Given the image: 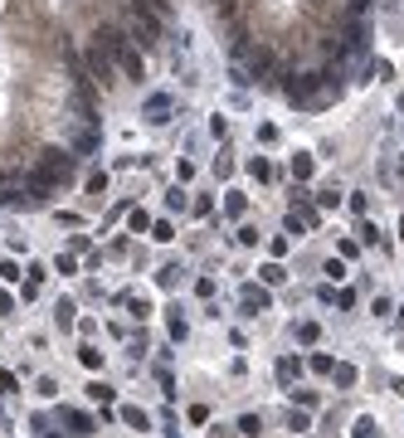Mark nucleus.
<instances>
[{
	"label": "nucleus",
	"mask_w": 404,
	"mask_h": 438,
	"mask_svg": "<svg viewBox=\"0 0 404 438\" xmlns=\"http://www.w3.org/2000/svg\"><path fill=\"white\" fill-rule=\"evenodd\" d=\"M316 83H321V73H288L283 93L293 108H307V103H316Z\"/></svg>",
	"instance_id": "nucleus-1"
},
{
	"label": "nucleus",
	"mask_w": 404,
	"mask_h": 438,
	"mask_svg": "<svg viewBox=\"0 0 404 438\" xmlns=\"http://www.w3.org/2000/svg\"><path fill=\"white\" fill-rule=\"evenodd\" d=\"M268 302H273L268 288H258V283H244V288H239V307H244V317H263Z\"/></svg>",
	"instance_id": "nucleus-2"
},
{
	"label": "nucleus",
	"mask_w": 404,
	"mask_h": 438,
	"mask_svg": "<svg viewBox=\"0 0 404 438\" xmlns=\"http://www.w3.org/2000/svg\"><path fill=\"white\" fill-rule=\"evenodd\" d=\"M132 39L137 44H156L161 39V15H137L132 20Z\"/></svg>",
	"instance_id": "nucleus-3"
},
{
	"label": "nucleus",
	"mask_w": 404,
	"mask_h": 438,
	"mask_svg": "<svg viewBox=\"0 0 404 438\" xmlns=\"http://www.w3.org/2000/svg\"><path fill=\"white\" fill-rule=\"evenodd\" d=\"M83 69H88V78H98V83H112V59L102 54V44H93V49H88Z\"/></svg>",
	"instance_id": "nucleus-4"
},
{
	"label": "nucleus",
	"mask_w": 404,
	"mask_h": 438,
	"mask_svg": "<svg viewBox=\"0 0 404 438\" xmlns=\"http://www.w3.org/2000/svg\"><path fill=\"white\" fill-rule=\"evenodd\" d=\"M171 108H176L171 93H151V98H146V122H151V127H166V122H171Z\"/></svg>",
	"instance_id": "nucleus-5"
},
{
	"label": "nucleus",
	"mask_w": 404,
	"mask_h": 438,
	"mask_svg": "<svg viewBox=\"0 0 404 438\" xmlns=\"http://www.w3.org/2000/svg\"><path fill=\"white\" fill-rule=\"evenodd\" d=\"M302 380V355H283L278 360V385H298Z\"/></svg>",
	"instance_id": "nucleus-6"
},
{
	"label": "nucleus",
	"mask_w": 404,
	"mask_h": 438,
	"mask_svg": "<svg viewBox=\"0 0 404 438\" xmlns=\"http://www.w3.org/2000/svg\"><path fill=\"white\" fill-rule=\"evenodd\" d=\"M356 380H361V370H356L351 360H336V370H331V385H336V390H356Z\"/></svg>",
	"instance_id": "nucleus-7"
},
{
	"label": "nucleus",
	"mask_w": 404,
	"mask_h": 438,
	"mask_svg": "<svg viewBox=\"0 0 404 438\" xmlns=\"http://www.w3.org/2000/svg\"><path fill=\"white\" fill-rule=\"evenodd\" d=\"M258 273H263V288H283V283H288V268H283L278 258H273V263H263Z\"/></svg>",
	"instance_id": "nucleus-8"
},
{
	"label": "nucleus",
	"mask_w": 404,
	"mask_h": 438,
	"mask_svg": "<svg viewBox=\"0 0 404 438\" xmlns=\"http://www.w3.org/2000/svg\"><path fill=\"white\" fill-rule=\"evenodd\" d=\"M127 5H132L137 15H161V20L171 15V0H127Z\"/></svg>",
	"instance_id": "nucleus-9"
},
{
	"label": "nucleus",
	"mask_w": 404,
	"mask_h": 438,
	"mask_svg": "<svg viewBox=\"0 0 404 438\" xmlns=\"http://www.w3.org/2000/svg\"><path fill=\"white\" fill-rule=\"evenodd\" d=\"M288 395H293L298 409H316V404H321V395H316V390H302V385H288Z\"/></svg>",
	"instance_id": "nucleus-10"
},
{
	"label": "nucleus",
	"mask_w": 404,
	"mask_h": 438,
	"mask_svg": "<svg viewBox=\"0 0 404 438\" xmlns=\"http://www.w3.org/2000/svg\"><path fill=\"white\" fill-rule=\"evenodd\" d=\"M307 370H316V375H331V370H336V355H326V351H312V355H307Z\"/></svg>",
	"instance_id": "nucleus-11"
},
{
	"label": "nucleus",
	"mask_w": 404,
	"mask_h": 438,
	"mask_svg": "<svg viewBox=\"0 0 404 438\" xmlns=\"http://www.w3.org/2000/svg\"><path fill=\"white\" fill-rule=\"evenodd\" d=\"M122 424H127V429H137V434H146V429H151V419H146L141 409H132V404L122 409Z\"/></svg>",
	"instance_id": "nucleus-12"
},
{
	"label": "nucleus",
	"mask_w": 404,
	"mask_h": 438,
	"mask_svg": "<svg viewBox=\"0 0 404 438\" xmlns=\"http://www.w3.org/2000/svg\"><path fill=\"white\" fill-rule=\"evenodd\" d=\"M298 341H302V346H316V341H321V322H298Z\"/></svg>",
	"instance_id": "nucleus-13"
},
{
	"label": "nucleus",
	"mask_w": 404,
	"mask_h": 438,
	"mask_svg": "<svg viewBox=\"0 0 404 438\" xmlns=\"http://www.w3.org/2000/svg\"><path fill=\"white\" fill-rule=\"evenodd\" d=\"M351 438H380V424H375L370 414H361V419H356V429H351Z\"/></svg>",
	"instance_id": "nucleus-14"
},
{
	"label": "nucleus",
	"mask_w": 404,
	"mask_h": 438,
	"mask_svg": "<svg viewBox=\"0 0 404 438\" xmlns=\"http://www.w3.org/2000/svg\"><path fill=\"white\" fill-rule=\"evenodd\" d=\"M239 434L244 438H263V419H258V414H244V419H239Z\"/></svg>",
	"instance_id": "nucleus-15"
},
{
	"label": "nucleus",
	"mask_w": 404,
	"mask_h": 438,
	"mask_svg": "<svg viewBox=\"0 0 404 438\" xmlns=\"http://www.w3.org/2000/svg\"><path fill=\"white\" fill-rule=\"evenodd\" d=\"M288 429H293V434H307V429H312V409H293V414H288Z\"/></svg>",
	"instance_id": "nucleus-16"
},
{
	"label": "nucleus",
	"mask_w": 404,
	"mask_h": 438,
	"mask_svg": "<svg viewBox=\"0 0 404 438\" xmlns=\"http://www.w3.org/2000/svg\"><path fill=\"white\" fill-rule=\"evenodd\" d=\"M312 171H316V161H312L307 151H298V156H293V176H298V181H307Z\"/></svg>",
	"instance_id": "nucleus-17"
},
{
	"label": "nucleus",
	"mask_w": 404,
	"mask_h": 438,
	"mask_svg": "<svg viewBox=\"0 0 404 438\" xmlns=\"http://www.w3.org/2000/svg\"><path fill=\"white\" fill-rule=\"evenodd\" d=\"M370 317H380V322H385V317H395V302H390V297L380 292V297L370 302Z\"/></svg>",
	"instance_id": "nucleus-18"
},
{
	"label": "nucleus",
	"mask_w": 404,
	"mask_h": 438,
	"mask_svg": "<svg viewBox=\"0 0 404 438\" xmlns=\"http://www.w3.org/2000/svg\"><path fill=\"white\" fill-rule=\"evenodd\" d=\"M249 176H253V181H268V176H273V166H268L263 156H253V161H249Z\"/></svg>",
	"instance_id": "nucleus-19"
},
{
	"label": "nucleus",
	"mask_w": 404,
	"mask_h": 438,
	"mask_svg": "<svg viewBox=\"0 0 404 438\" xmlns=\"http://www.w3.org/2000/svg\"><path fill=\"white\" fill-rule=\"evenodd\" d=\"M151 239H156V243H171V239H176V229H171V219H161V224H151Z\"/></svg>",
	"instance_id": "nucleus-20"
},
{
	"label": "nucleus",
	"mask_w": 404,
	"mask_h": 438,
	"mask_svg": "<svg viewBox=\"0 0 404 438\" xmlns=\"http://www.w3.org/2000/svg\"><path fill=\"white\" fill-rule=\"evenodd\" d=\"M54 273H64V278L78 273V258H74V253H59V258H54Z\"/></svg>",
	"instance_id": "nucleus-21"
},
{
	"label": "nucleus",
	"mask_w": 404,
	"mask_h": 438,
	"mask_svg": "<svg viewBox=\"0 0 404 438\" xmlns=\"http://www.w3.org/2000/svg\"><path fill=\"white\" fill-rule=\"evenodd\" d=\"M365 243H380V229H375L370 219H361V248H365Z\"/></svg>",
	"instance_id": "nucleus-22"
},
{
	"label": "nucleus",
	"mask_w": 404,
	"mask_h": 438,
	"mask_svg": "<svg viewBox=\"0 0 404 438\" xmlns=\"http://www.w3.org/2000/svg\"><path fill=\"white\" fill-rule=\"evenodd\" d=\"M356 253H361V239H341L336 243V258H356Z\"/></svg>",
	"instance_id": "nucleus-23"
},
{
	"label": "nucleus",
	"mask_w": 404,
	"mask_h": 438,
	"mask_svg": "<svg viewBox=\"0 0 404 438\" xmlns=\"http://www.w3.org/2000/svg\"><path fill=\"white\" fill-rule=\"evenodd\" d=\"M74 312H78V307H74V302H69V297H64V302H59V327H74V322H78V317H74Z\"/></svg>",
	"instance_id": "nucleus-24"
},
{
	"label": "nucleus",
	"mask_w": 404,
	"mask_h": 438,
	"mask_svg": "<svg viewBox=\"0 0 404 438\" xmlns=\"http://www.w3.org/2000/svg\"><path fill=\"white\" fill-rule=\"evenodd\" d=\"M127 219H132V229H137V234H146V229H151V219H146V210H127Z\"/></svg>",
	"instance_id": "nucleus-25"
},
{
	"label": "nucleus",
	"mask_w": 404,
	"mask_h": 438,
	"mask_svg": "<svg viewBox=\"0 0 404 438\" xmlns=\"http://www.w3.org/2000/svg\"><path fill=\"white\" fill-rule=\"evenodd\" d=\"M88 370H102V351H93V346H83V355H78Z\"/></svg>",
	"instance_id": "nucleus-26"
},
{
	"label": "nucleus",
	"mask_w": 404,
	"mask_h": 438,
	"mask_svg": "<svg viewBox=\"0 0 404 438\" xmlns=\"http://www.w3.org/2000/svg\"><path fill=\"white\" fill-rule=\"evenodd\" d=\"M326 278L341 283V278H346V258H331V263H326Z\"/></svg>",
	"instance_id": "nucleus-27"
},
{
	"label": "nucleus",
	"mask_w": 404,
	"mask_h": 438,
	"mask_svg": "<svg viewBox=\"0 0 404 438\" xmlns=\"http://www.w3.org/2000/svg\"><path fill=\"white\" fill-rule=\"evenodd\" d=\"M69 424H74V429H78V434H93V419H88V414H78V409H74V414H69Z\"/></svg>",
	"instance_id": "nucleus-28"
},
{
	"label": "nucleus",
	"mask_w": 404,
	"mask_h": 438,
	"mask_svg": "<svg viewBox=\"0 0 404 438\" xmlns=\"http://www.w3.org/2000/svg\"><path fill=\"white\" fill-rule=\"evenodd\" d=\"M224 215H229V219L244 215V195H229V200H224Z\"/></svg>",
	"instance_id": "nucleus-29"
},
{
	"label": "nucleus",
	"mask_w": 404,
	"mask_h": 438,
	"mask_svg": "<svg viewBox=\"0 0 404 438\" xmlns=\"http://www.w3.org/2000/svg\"><path fill=\"white\" fill-rule=\"evenodd\" d=\"M44 278H49V268H44V263H29V288H39Z\"/></svg>",
	"instance_id": "nucleus-30"
},
{
	"label": "nucleus",
	"mask_w": 404,
	"mask_h": 438,
	"mask_svg": "<svg viewBox=\"0 0 404 438\" xmlns=\"http://www.w3.org/2000/svg\"><path fill=\"white\" fill-rule=\"evenodd\" d=\"M336 307H341V312H351V307H356V292H351V288H341V292H336Z\"/></svg>",
	"instance_id": "nucleus-31"
},
{
	"label": "nucleus",
	"mask_w": 404,
	"mask_h": 438,
	"mask_svg": "<svg viewBox=\"0 0 404 438\" xmlns=\"http://www.w3.org/2000/svg\"><path fill=\"white\" fill-rule=\"evenodd\" d=\"M127 307H132V317H137V322H146V312H151V302H141V297H132Z\"/></svg>",
	"instance_id": "nucleus-32"
},
{
	"label": "nucleus",
	"mask_w": 404,
	"mask_h": 438,
	"mask_svg": "<svg viewBox=\"0 0 404 438\" xmlns=\"http://www.w3.org/2000/svg\"><path fill=\"white\" fill-rule=\"evenodd\" d=\"M88 395H93V400H102V404H107V400H112V390H107V385H102V380H93V385H88Z\"/></svg>",
	"instance_id": "nucleus-33"
},
{
	"label": "nucleus",
	"mask_w": 404,
	"mask_h": 438,
	"mask_svg": "<svg viewBox=\"0 0 404 438\" xmlns=\"http://www.w3.org/2000/svg\"><path fill=\"white\" fill-rule=\"evenodd\" d=\"M34 395H44V400H54V395H59V385H54V380H39V385H34Z\"/></svg>",
	"instance_id": "nucleus-34"
},
{
	"label": "nucleus",
	"mask_w": 404,
	"mask_h": 438,
	"mask_svg": "<svg viewBox=\"0 0 404 438\" xmlns=\"http://www.w3.org/2000/svg\"><path fill=\"white\" fill-rule=\"evenodd\" d=\"M0 395H15V375L10 370H0Z\"/></svg>",
	"instance_id": "nucleus-35"
},
{
	"label": "nucleus",
	"mask_w": 404,
	"mask_h": 438,
	"mask_svg": "<svg viewBox=\"0 0 404 438\" xmlns=\"http://www.w3.org/2000/svg\"><path fill=\"white\" fill-rule=\"evenodd\" d=\"M209 5H214L219 15H234V10H239V0H209Z\"/></svg>",
	"instance_id": "nucleus-36"
},
{
	"label": "nucleus",
	"mask_w": 404,
	"mask_h": 438,
	"mask_svg": "<svg viewBox=\"0 0 404 438\" xmlns=\"http://www.w3.org/2000/svg\"><path fill=\"white\" fill-rule=\"evenodd\" d=\"M10 307H15V297H10V292H0V317H10Z\"/></svg>",
	"instance_id": "nucleus-37"
},
{
	"label": "nucleus",
	"mask_w": 404,
	"mask_h": 438,
	"mask_svg": "<svg viewBox=\"0 0 404 438\" xmlns=\"http://www.w3.org/2000/svg\"><path fill=\"white\" fill-rule=\"evenodd\" d=\"M209 438H234V434H229L224 424H214V429H209Z\"/></svg>",
	"instance_id": "nucleus-38"
},
{
	"label": "nucleus",
	"mask_w": 404,
	"mask_h": 438,
	"mask_svg": "<svg viewBox=\"0 0 404 438\" xmlns=\"http://www.w3.org/2000/svg\"><path fill=\"white\" fill-rule=\"evenodd\" d=\"M395 317H400V322H404V307H395Z\"/></svg>",
	"instance_id": "nucleus-39"
},
{
	"label": "nucleus",
	"mask_w": 404,
	"mask_h": 438,
	"mask_svg": "<svg viewBox=\"0 0 404 438\" xmlns=\"http://www.w3.org/2000/svg\"><path fill=\"white\" fill-rule=\"evenodd\" d=\"M400 239H404V215H400Z\"/></svg>",
	"instance_id": "nucleus-40"
},
{
	"label": "nucleus",
	"mask_w": 404,
	"mask_h": 438,
	"mask_svg": "<svg viewBox=\"0 0 404 438\" xmlns=\"http://www.w3.org/2000/svg\"><path fill=\"white\" fill-rule=\"evenodd\" d=\"M39 438H59V434H39Z\"/></svg>",
	"instance_id": "nucleus-41"
},
{
	"label": "nucleus",
	"mask_w": 404,
	"mask_h": 438,
	"mask_svg": "<svg viewBox=\"0 0 404 438\" xmlns=\"http://www.w3.org/2000/svg\"><path fill=\"white\" fill-rule=\"evenodd\" d=\"M400 112H404V93H400Z\"/></svg>",
	"instance_id": "nucleus-42"
}]
</instances>
